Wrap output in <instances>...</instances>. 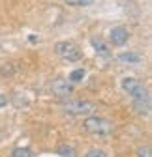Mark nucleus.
<instances>
[{
    "mask_svg": "<svg viewBox=\"0 0 152 157\" xmlns=\"http://www.w3.org/2000/svg\"><path fill=\"white\" fill-rule=\"evenodd\" d=\"M83 77H85V69L83 67L81 69H75L70 75V82H79V81H83Z\"/></svg>",
    "mask_w": 152,
    "mask_h": 157,
    "instance_id": "nucleus-8",
    "label": "nucleus"
},
{
    "mask_svg": "<svg viewBox=\"0 0 152 157\" xmlns=\"http://www.w3.org/2000/svg\"><path fill=\"white\" fill-rule=\"evenodd\" d=\"M122 88L126 94L131 95L135 110L139 114L148 116L150 114V92L146 90V86L135 77H126V78H122Z\"/></svg>",
    "mask_w": 152,
    "mask_h": 157,
    "instance_id": "nucleus-1",
    "label": "nucleus"
},
{
    "mask_svg": "<svg viewBox=\"0 0 152 157\" xmlns=\"http://www.w3.org/2000/svg\"><path fill=\"white\" fill-rule=\"evenodd\" d=\"M58 153H62V155H70V157H73V150H71L70 146H66V144H62V146L58 148Z\"/></svg>",
    "mask_w": 152,
    "mask_h": 157,
    "instance_id": "nucleus-14",
    "label": "nucleus"
},
{
    "mask_svg": "<svg viewBox=\"0 0 152 157\" xmlns=\"http://www.w3.org/2000/svg\"><path fill=\"white\" fill-rule=\"evenodd\" d=\"M60 109L66 112V114H71V116H85V114H90L96 110V105L90 103V101H79V99H70V101H64L60 105Z\"/></svg>",
    "mask_w": 152,
    "mask_h": 157,
    "instance_id": "nucleus-3",
    "label": "nucleus"
},
{
    "mask_svg": "<svg viewBox=\"0 0 152 157\" xmlns=\"http://www.w3.org/2000/svg\"><path fill=\"white\" fill-rule=\"evenodd\" d=\"M118 60L120 62H141V54L139 52H120Z\"/></svg>",
    "mask_w": 152,
    "mask_h": 157,
    "instance_id": "nucleus-7",
    "label": "nucleus"
},
{
    "mask_svg": "<svg viewBox=\"0 0 152 157\" xmlns=\"http://www.w3.org/2000/svg\"><path fill=\"white\" fill-rule=\"evenodd\" d=\"M6 105H8V97H6L4 94H0V109L6 107Z\"/></svg>",
    "mask_w": 152,
    "mask_h": 157,
    "instance_id": "nucleus-15",
    "label": "nucleus"
},
{
    "mask_svg": "<svg viewBox=\"0 0 152 157\" xmlns=\"http://www.w3.org/2000/svg\"><path fill=\"white\" fill-rule=\"evenodd\" d=\"M54 51H56V54H58L60 58H64V60H68V62H77V60L83 58L81 49L75 43H71V41H60V43H56Z\"/></svg>",
    "mask_w": 152,
    "mask_h": 157,
    "instance_id": "nucleus-4",
    "label": "nucleus"
},
{
    "mask_svg": "<svg viewBox=\"0 0 152 157\" xmlns=\"http://www.w3.org/2000/svg\"><path fill=\"white\" fill-rule=\"evenodd\" d=\"M83 127L90 133V135H98V136H105V135H111L115 131V124L107 118H100V116H90L85 120Z\"/></svg>",
    "mask_w": 152,
    "mask_h": 157,
    "instance_id": "nucleus-2",
    "label": "nucleus"
},
{
    "mask_svg": "<svg viewBox=\"0 0 152 157\" xmlns=\"http://www.w3.org/2000/svg\"><path fill=\"white\" fill-rule=\"evenodd\" d=\"M90 43H92V47L96 49V51H100V54H107V52H109V49H107V47L100 41V39H92Z\"/></svg>",
    "mask_w": 152,
    "mask_h": 157,
    "instance_id": "nucleus-9",
    "label": "nucleus"
},
{
    "mask_svg": "<svg viewBox=\"0 0 152 157\" xmlns=\"http://www.w3.org/2000/svg\"><path fill=\"white\" fill-rule=\"evenodd\" d=\"M11 157H30V150L28 148H17V150H13Z\"/></svg>",
    "mask_w": 152,
    "mask_h": 157,
    "instance_id": "nucleus-11",
    "label": "nucleus"
},
{
    "mask_svg": "<svg viewBox=\"0 0 152 157\" xmlns=\"http://www.w3.org/2000/svg\"><path fill=\"white\" fill-rule=\"evenodd\" d=\"M94 0H66V4H70V6H88Z\"/></svg>",
    "mask_w": 152,
    "mask_h": 157,
    "instance_id": "nucleus-12",
    "label": "nucleus"
},
{
    "mask_svg": "<svg viewBox=\"0 0 152 157\" xmlns=\"http://www.w3.org/2000/svg\"><path fill=\"white\" fill-rule=\"evenodd\" d=\"M135 157H152L150 146H141V148H137V153H135Z\"/></svg>",
    "mask_w": 152,
    "mask_h": 157,
    "instance_id": "nucleus-10",
    "label": "nucleus"
},
{
    "mask_svg": "<svg viewBox=\"0 0 152 157\" xmlns=\"http://www.w3.org/2000/svg\"><path fill=\"white\" fill-rule=\"evenodd\" d=\"M51 90H53V94H54L56 97L66 99L68 95H71L73 86H71V82L64 81V78H56V81H53V84H51Z\"/></svg>",
    "mask_w": 152,
    "mask_h": 157,
    "instance_id": "nucleus-5",
    "label": "nucleus"
},
{
    "mask_svg": "<svg viewBox=\"0 0 152 157\" xmlns=\"http://www.w3.org/2000/svg\"><path fill=\"white\" fill-rule=\"evenodd\" d=\"M85 157H107V153H105V151H102V150H90Z\"/></svg>",
    "mask_w": 152,
    "mask_h": 157,
    "instance_id": "nucleus-13",
    "label": "nucleus"
},
{
    "mask_svg": "<svg viewBox=\"0 0 152 157\" xmlns=\"http://www.w3.org/2000/svg\"><path fill=\"white\" fill-rule=\"evenodd\" d=\"M109 41L113 45H117V47H122L128 41V30L124 26H115L109 34Z\"/></svg>",
    "mask_w": 152,
    "mask_h": 157,
    "instance_id": "nucleus-6",
    "label": "nucleus"
}]
</instances>
